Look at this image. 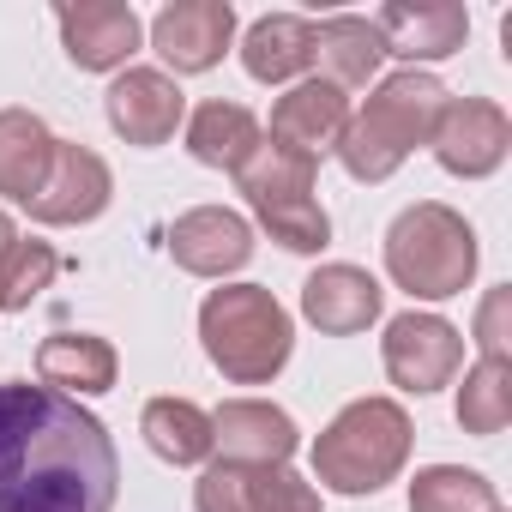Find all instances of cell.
Here are the masks:
<instances>
[{
    "label": "cell",
    "mask_w": 512,
    "mask_h": 512,
    "mask_svg": "<svg viewBox=\"0 0 512 512\" xmlns=\"http://www.w3.org/2000/svg\"><path fill=\"white\" fill-rule=\"evenodd\" d=\"M115 488V440L79 398L0 380V512H109Z\"/></svg>",
    "instance_id": "1"
},
{
    "label": "cell",
    "mask_w": 512,
    "mask_h": 512,
    "mask_svg": "<svg viewBox=\"0 0 512 512\" xmlns=\"http://www.w3.org/2000/svg\"><path fill=\"white\" fill-rule=\"evenodd\" d=\"M440 103H446V85L434 73H392L380 79V91L362 103V115H350L344 139H338V157L356 181H386L416 145H428L434 121H440Z\"/></svg>",
    "instance_id": "2"
},
{
    "label": "cell",
    "mask_w": 512,
    "mask_h": 512,
    "mask_svg": "<svg viewBox=\"0 0 512 512\" xmlns=\"http://www.w3.org/2000/svg\"><path fill=\"white\" fill-rule=\"evenodd\" d=\"M199 338H205V356L235 386H266L290 362V344H296L284 302L272 290H260V284L211 290L205 308H199Z\"/></svg>",
    "instance_id": "3"
},
{
    "label": "cell",
    "mask_w": 512,
    "mask_h": 512,
    "mask_svg": "<svg viewBox=\"0 0 512 512\" xmlns=\"http://www.w3.org/2000/svg\"><path fill=\"white\" fill-rule=\"evenodd\" d=\"M410 458V416L392 398H356L344 404L326 434L314 440V476L338 494H374L386 488Z\"/></svg>",
    "instance_id": "4"
},
{
    "label": "cell",
    "mask_w": 512,
    "mask_h": 512,
    "mask_svg": "<svg viewBox=\"0 0 512 512\" xmlns=\"http://www.w3.org/2000/svg\"><path fill=\"white\" fill-rule=\"evenodd\" d=\"M386 272L422 302L464 296V284L476 278V229L452 205L422 199L386 229Z\"/></svg>",
    "instance_id": "5"
},
{
    "label": "cell",
    "mask_w": 512,
    "mask_h": 512,
    "mask_svg": "<svg viewBox=\"0 0 512 512\" xmlns=\"http://www.w3.org/2000/svg\"><path fill=\"white\" fill-rule=\"evenodd\" d=\"M314 175H320V163L302 151H284V145H260L241 169V193H247L253 217L290 253H320L332 241V217L314 199Z\"/></svg>",
    "instance_id": "6"
},
{
    "label": "cell",
    "mask_w": 512,
    "mask_h": 512,
    "mask_svg": "<svg viewBox=\"0 0 512 512\" xmlns=\"http://www.w3.org/2000/svg\"><path fill=\"white\" fill-rule=\"evenodd\" d=\"M428 145H434L440 169L476 181V175H494V169L506 163V151H512V121H506V109L488 103V97H446V103H440V121H434V133H428Z\"/></svg>",
    "instance_id": "7"
},
{
    "label": "cell",
    "mask_w": 512,
    "mask_h": 512,
    "mask_svg": "<svg viewBox=\"0 0 512 512\" xmlns=\"http://www.w3.org/2000/svg\"><path fill=\"white\" fill-rule=\"evenodd\" d=\"M380 356L404 392H440L464 368V338L440 314H398L380 338Z\"/></svg>",
    "instance_id": "8"
},
{
    "label": "cell",
    "mask_w": 512,
    "mask_h": 512,
    "mask_svg": "<svg viewBox=\"0 0 512 512\" xmlns=\"http://www.w3.org/2000/svg\"><path fill=\"white\" fill-rule=\"evenodd\" d=\"M169 253H175V266L193 272V278H229V272H241L253 260V223L241 211L199 205V211L175 217Z\"/></svg>",
    "instance_id": "9"
},
{
    "label": "cell",
    "mask_w": 512,
    "mask_h": 512,
    "mask_svg": "<svg viewBox=\"0 0 512 512\" xmlns=\"http://www.w3.org/2000/svg\"><path fill=\"white\" fill-rule=\"evenodd\" d=\"M235 37V7L229 0H175L151 19V43L175 73H205L223 61Z\"/></svg>",
    "instance_id": "10"
},
{
    "label": "cell",
    "mask_w": 512,
    "mask_h": 512,
    "mask_svg": "<svg viewBox=\"0 0 512 512\" xmlns=\"http://www.w3.org/2000/svg\"><path fill=\"white\" fill-rule=\"evenodd\" d=\"M211 446H223V458L229 464H247V470H284L290 452H296V422L278 404L229 398L211 416Z\"/></svg>",
    "instance_id": "11"
},
{
    "label": "cell",
    "mask_w": 512,
    "mask_h": 512,
    "mask_svg": "<svg viewBox=\"0 0 512 512\" xmlns=\"http://www.w3.org/2000/svg\"><path fill=\"white\" fill-rule=\"evenodd\" d=\"M55 19H61L67 61L85 67V73H109V67H121V61L139 49V37H145L139 13L121 7V0H79V7H61Z\"/></svg>",
    "instance_id": "12"
},
{
    "label": "cell",
    "mask_w": 512,
    "mask_h": 512,
    "mask_svg": "<svg viewBox=\"0 0 512 512\" xmlns=\"http://www.w3.org/2000/svg\"><path fill=\"white\" fill-rule=\"evenodd\" d=\"M181 85L169 73H151V67H127L115 85H109V127L127 139V145H163L175 139L181 127Z\"/></svg>",
    "instance_id": "13"
},
{
    "label": "cell",
    "mask_w": 512,
    "mask_h": 512,
    "mask_svg": "<svg viewBox=\"0 0 512 512\" xmlns=\"http://www.w3.org/2000/svg\"><path fill=\"white\" fill-rule=\"evenodd\" d=\"M344 127H350V97L332 85V79H302L290 97H278V109H272V145H284V151H302V157H326V151H338V139H344Z\"/></svg>",
    "instance_id": "14"
},
{
    "label": "cell",
    "mask_w": 512,
    "mask_h": 512,
    "mask_svg": "<svg viewBox=\"0 0 512 512\" xmlns=\"http://www.w3.org/2000/svg\"><path fill=\"white\" fill-rule=\"evenodd\" d=\"M115 181H109V163L85 145H61L55 139V163H49V181L43 193L31 199V217L37 223H91L103 217Z\"/></svg>",
    "instance_id": "15"
},
{
    "label": "cell",
    "mask_w": 512,
    "mask_h": 512,
    "mask_svg": "<svg viewBox=\"0 0 512 512\" xmlns=\"http://www.w3.org/2000/svg\"><path fill=\"white\" fill-rule=\"evenodd\" d=\"M374 31L386 43V55H404V61H446L464 49V31H470V13L458 0H416V7H386L374 13Z\"/></svg>",
    "instance_id": "16"
},
{
    "label": "cell",
    "mask_w": 512,
    "mask_h": 512,
    "mask_svg": "<svg viewBox=\"0 0 512 512\" xmlns=\"http://www.w3.org/2000/svg\"><path fill=\"white\" fill-rule=\"evenodd\" d=\"M380 302L386 290L362 272V266H320L308 284H302V314L332 332V338H350V332H368L380 320Z\"/></svg>",
    "instance_id": "17"
},
{
    "label": "cell",
    "mask_w": 512,
    "mask_h": 512,
    "mask_svg": "<svg viewBox=\"0 0 512 512\" xmlns=\"http://www.w3.org/2000/svg\"><path fill=\"white\" fill-rule=\"evenodd\" d=\"M55 163V133L31 109H0V193L7 199H37Z\"/></svg>",
    "instance_id": "18"
},
{
    "label": "cell",
    "mask_w": 512,
    "mask_h": 512,
    "mask_svg": "<svg viewBox=\"0 0 512 512\" xmlns=\"http://www.w3.org/2000/svg\"><path fill=\"white\" fill-rule=\"evenodd\" d=\"M37 374L49 392H67V398H91V392H109L115 386V350L91 332H55L43 350H37Z\"/></svg>",
    "instance_id": "19"
},
{
    "label": "cell",
    "mask_w": 512,
    "mask_h": 512,
    "mask_svg": "<svg viewBox=\"0 0 512 512\" xmlns=\"http://www.w3.org/2000/svg\"><path fill=\"white\" fill-rule=\"evenodd\" d=\"M241 67L260 79V85H290L296 73L314 67V25L296 13H272L247 31L241 43Z\"/></svg>",
    "instance_id": "20"
},
{
    "label": "cell",
    "mask_w": 512,
    "mask_h": 512,
    "mask_svg": "<svg viewBox=\"0 0 512 512\" xmlns=\"http://www.w3.org/2000/svg\"><path fill=\"white\" fill-rule=\"evenodd\" d=\"M260 145H266V139H260V121H253L241 103H199L193 121H187V151H193L205 169L241 175L247 157L260 151Z\"/></svg>",
    "instance_id": "21"
},
{
    "label": "cell",
    "mask_w": 512,
    "mask_h": 512,
    "mask_svg": "<svg viewBox=\"0 0 512 512\" xmlns=\"http://www.w3.org/2000/svg\"><path fill=\"white\" fill-rule=\"evenodd\" d=\"M314 61L326 67V79L338 91H350V85H368L374 79V67L386 61V43H380L374 19L338 13V19H320L314 25Z\"/></svg>",
    "instance_id": "22"
},
{
    "label": "cell",
    "mask_w": 512,
    "mask_h": 512,
    "mask_svg": "<svg viewBox=\"0 0 512 512\" xmlns=\"http://www.w3.org/2000/svg\"><path fill=\"white\" fill-rule=\"evenodd\" d=\"M139 428H145L151 452L169 458V464H199V458H211V416H205L199 404H187V398H151Z\"/></svg>",
    "instance_id": "23"
},
{
    "label": "cell",
    "mask_w": 512,
    "mask_h": 512,
    "mask_svg": "<svg viewBox=\"0 0 512 512\" xmlns=\"http://www.w3.org/2000/svg\"><path fill=\"white\" fill-rule=\"evenodd\" d=\"M458 422L464 434H500L512 422V362L506 356H482L464 386H458Z\"/></svg>",
    "instance_id": "24"
},
{
    "label": "cell",
    "mask_w": 512,
    "mask_h": 512,
    "mask_svg": "<svg viewBox=\"0 0 512 512\" xmlns=\"http://www.w3.org/2000/svg\"><path fill=\"white\" fill-rule=\"evenodd\" d=\"M494 506H500L494 482L464 464H428L410 482V512H494Z\"/></svg>",
    "instance_id": "25"
},
{
    "label": "cell",
    "mask_w": 512,
    "mask_h": 512,
    "mask_svg": "<svg viewBox=\"0 0 512 512\" xmlns=\"http://www.w3.org/2000/svg\"><path fill=\"white\" fill-rule=\"evenodd\" d=\"M61 272V253L49 241H13L7 260H0V308L7 314H25Z\"/></svg>",
    "instance_id": "26"
},
{
    "label": "cell",
    "mask_w": 512,
    "mask_h": 512,
    "mask_svg": "<svg viewBox=\"0 0 512 512\" xmlns=\"http://www.w3.org/2000/svg\"><path fill=\"white\" fill-rule=\"evenodd\" d=\"M199 512H253V470L247 464H229L217 458L205 476H199Z\"/></svg>",
    "instance_id": "27"
},
{
    "label": "cell",
    "mask_w": 512,
    "mask_h": 512,
    "mask_svg": "<svg viewBox=\"0 0 512 512\" xmlns=\"http://www.w3.org/2000/svg\"><path fill=\"white\" fill-rule=\"evenodd\" d=\"M253 512H320V494L290 470H253Z\"/></svg>",
    "instance_id": "28"
},
{
    "label": "cell",
    "mask_w": 512,
    "mask_h": 512,
    "mask_svg": "<svg viewBox=\"0 0 512 512\" xmlns=\"http://www.w3.org/2000/svg\"><path fill=\"white\" fill-rule=\"evenodd\" d=\"M506 320H512V290H488V302H482V314H476V344H482V356H506Z\"/></svg>",
    "instance_id": "29"
},
{
    "label": "cell",
    "mask_w": 512,
    "mask_h": 512,
    "mask_svg": "<svg viewBox=\"0 0 512 512\" xmlns=\"http://www.w3.org/2000/svg\"><path fill=\"white\" fill-rule=\"evenodd\" d=\"M19 235H13V223H7V211H0V260H7V247H13Z\"/></svg>",
    "instance_id": "30"
},
{
    "label": "cell",
    "mask_w": 512,
    "mask_h": 512,
    "mask_svg": "<svg viewBox=\"0 0 512 512\" xmlns=\"http://www.w3.org/2000/svg\"><path fill=\"white\" fill-rule=\"evenodd\" d=\"M494 512H506V506H494Z\"/></svg>",
    "instance_id": "31"
}]
</instances>
